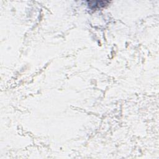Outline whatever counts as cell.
Wrapping results in <instances>:
<instances>
[{"label":"cell","mask_w":159,"mask_h":159,"mask_svg":"<svg viewBox=\"0 0 159 159\" xmlns=\"http://www.w3.org/2000/svg\"><path fill=\"white\" fill-rule=\"evenodd\" d=\"M89 6L91 8H97L100 7H104L106 5H107L110 2H103V1H93V2H88Z\"/></svg>","instance_id":"6da1fadb"}]
</instances>
